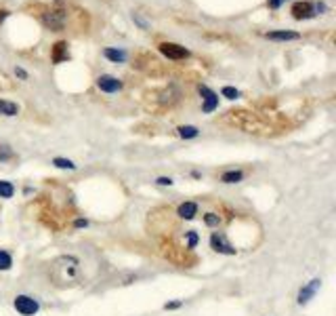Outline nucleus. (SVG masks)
<instances>
[{
    "label": "nucleus",
    "instance_id": "9",
    "mask_svg": "<svg viewBox=\"0 0 336 316\" xmlns=\"http://www.w3.org/2000/svg\"><path fill=\"white\" fill-rule=\"evenodd\" d=\"M319 285H321V280H319V278H313L309 285H305L301 291H298V299H296V301L301 303V306H303V303H307L311 297L315 295V291L319 289Z\"/></svg>",
    "mask_w": 336,
    "mask_h": 316
},
{
    "label": "nucleus",
    "instance_id": "19",
    "mask_svg": "<svg viewBox=\"0 0 336 316\" xmlns=\"http://www.w3.org/2000/svg\"><path fill=\"white\" fill-rule=\"evenodd\" d=\"M204 224H206L208 228H219V224H221V215H217V213H206L204 215Z\"/></svg>",
    "mask_w": 336,
    "mask_h": 316
},
{
    "label": "nucleus",
    "instance_id": "1",
    "mask_svg": "<svg viewBox=\"0 0 336 316\" xmlns=\"http://www.w3.org/2000/svg\"><path fill=\"white\" fill-rule=\"evenodd\" d=\"M51 276L59 287H65L69 283H76L80 278V260L74 255H61L57 257L51 266Z\"/></svg>",
    "mask_w": 336,
    "mask_h": 316
},
{
    "label": "nucleus",
    "instance_id": "26",
    "mask_svg": "<svg viewBox=\"0 0 336 316\" xmlns=\"http://www.w3.org/2000/svg\"><path fill=\"white\" fill-rule=\"evenodd\" d=\"M15 76H19L21 80H28V72L23 68H15Z\"/></svg>",
    "mask_w": 336,
    "mask_h": 316
},
{
    "label": "nucleus",
    "instance_id": "6",
    "mask_svg": "<svg viewBox=\"0 0 336 316\" xmlns=\"http://www.w3.org/2000/svg\"><path fill=\"white\" fill-rule=\"evenodd\" d=\"M292 17L294 19H311V17H315V5L313 3H294L292 5Z\"/></svg>",
    "mask_w": 336,
    "mask_h": 316
},
{
    "label": "nucleus",
    "instance_id": "4",
    "mask_svg": "<svg viewBox=\"0 0 336 316\" xmlns=\"http://www.w3.org/2000/svg\"><path fill=\"white\" fill-rule=\"evenodd\" d=\"M13 306H15V310H17L19 314H23V316H34L36 312L40 310L38 301H36L34 297H30V295H17L15 301H13Z\"/></svg>",
    "mask_w": 336,
    "mask_h": 316
},
{
    "label": "nucleus",
    "instance_id": "28",
    "mask_svg": "<svg viewBox=\"0 0 336 316\" xmlns=\"http://www.w3.org/2000/svg\"><path fill=\"white\" fill-rule=\"evenodd\" d=\"M74 226H76V228H87V226H89V221H87V219H76V221H74Z\"/></svg>",
    "mask_w": 336,
    "mask_h": 316
},
{
    "label": "nucleus",
    "instance_id": "17",
    "mask_svg": "<svg viewBox=\"0 0 336 316\" xmlns=\"http://www.w3.org/2000/svg\"><path fill=\"white\" fill-rule=\"evenodd\" d=\"M11 268H13V257H11L5 249H0V270L7 272V270H11Z\"/></svg>",
    "mask_w": 336,
    "mask_h": 316
},
{
    "label": "nucleus",
    "instance_id": "30",
    "mask_svg": "<svg viewBox=\"0 0 336 316\" xmlns=\"http://www.w3.org/2000/svg\"><path fill=\"white\" fill-rule=\"evenodd\" d=\"M7 15H9V11H0V21H3Z\"/></svg>",
    "mask_w": 336,
    "mask_h": 316
},
{
    "label": "nucleus",
    "instance_id": "11",
    "mask_svg": "<svg viewBox=\"0 0 336 316\" xmlns=\"http://www.w3.org/2000/svg\"><path fill=\"white\" fill-rule=\"evenodd\" d=\"M177 215L181 217V219H194L198 215V203H194V201L181 203V205H179V209H177Z\"/></svg>",
    "mask_w": 336,
    "mask_h": 316
},
{
    "label": "nucleus",
    "instance_id": "25",
    "mask_svg": "<svg viewBox=\"0 0 336 316\" xmlns=\"http://www.w3.org/2000/svg\"><path fill=\"white\" fill-rule=\"evenodd\" d=\"M133 19H135V23H139V26H141L143 30H147V28H149V23H147L145 19H143L139 13H133Z\"/></svg>",
    "mask_w": 336,
    "mask_h": 316
},
{
    "label": "nucleus",
    "instance_id": "8",
    "mask_svg": "<svg viewBox=\"0 0 336 316\" xmlns=\"http://www.w3.org/2000/svg\"><path fill=\"white\" fill-rule=\"evenodd\" d=\"M63 21H65V13L63 11H51V13H44L42 15V23L46 28L51 30H61L63 28Z\"/></svg>",
    "mask_w": 336,
    "mask_h": 316
},
{
    "label": "nucleus",
    "instance_id": "2",
    "mask_svg": "<svg viewBox=\"0 0 336 316\" xmlns=\"http://www.w3.org/2000/svg\"><path fill=\"white\" fill-rule=\"evenodd\" d=\"M158 49L164 57H168V59H173V61H181V59H187L189 57V49H185V46L177 44V42H160Z\"/></svg>",
    "mask_w": 336,
    "mask_h": 316
},
{
    "label": "nucleus",
    "instance_id": "7",
    "mask_svg": "<svg viewBox=\"0 0 336 316\" xmlns=\"http://www.w3.org/2000/svg\"><path fill=\"white\" fill-rule=\"evenodd\" d=\"M97 87L103 93H116V91L122 89V83H120V80L116 76H112V74H101L97 78Z\"/></svg>",
    "mask_w": 336,
    "mask_h": 316
},
{
    "label": "nucleus",
    "instance_id": "22",
    "mask_svg": "<svg viewBox=\"0 0 336 316\" xmlns=\"http://www.w3.org/2000/svg\"><path fill=\"white\" fill-rule=\"evenodd\" d=\"M185 236H187V249H194L198 244V234L194 230H189V232H185Z\"/></svg>",
    "mask_w": 336,
    "mask_h": 316
},
{
    "label": "nucleus",
    "instance_id": "29",
    "mask_svg": "<svg viewBox=\"0 0 336 316\" xmlns=\"http://www.w3.org/2000/svg\"><path fill=\"white\" fill-rule=\"evenodd\" d=\"M280 5H282V0H269V7L271 9H280Z\"/></svg>",
    "mask_w": 336,
    "mask_h": 316
},
{
    "label": "nucleus",
    "instance_id": "13",
    "mask_svg": "<svg viewBox=\"0 0 336 316\" xmlns=\"http://www.w3.org/2000/svg\"><path fill=\"white\" fill-rule=\"evenodd\" d=\"M53 64H61V61H65L67 59V42L65 40H59L55 46H53Z\"/></svg>",
    "mask_w": 336,
    "mask_h": 316
},
{
    "label": "nucleus",
    "instance_id": "23",
    "mask_svg": "<svg viewBox=\"0 0 336 316\" xmlns=\"http://www.w3.org/2000/svg\"><path fill=\"white\" fill-rule=\"evenodd\" d=\"M9 158H13V150L9 146H0V160H9Z\"/></svg>",
    "mask_w": 336,
    "mask_h": 316
},
{
    "label": "nucleus",
    "instance_id": "3",
    "mask_svg": "<svg viewBox=\"0 0 336 316\" xmlns=\"http://www.w3.org/2000/svg\"><path fill=\"white\" fill-rule=\"evenodd\" d=\"M210 247L217 251V253H221V255H235L237 253V249L233 247V244L227 240V236L223 232H212V236H210Z\"/></svg>",
    "mask_w": 336,
    "mask_h": 316
},
{
    "label": "nucleus",
    "instance_id": "15",
    "mask_svg": "<svg viewBox=\"0 0 336 316\" xmlns=\"http://www.w3.org/2000/svg\"><path fill=\"white\" fill-rule=\"evenodd\" d=\"M177 131H179V135H181L183 139H194V137L200 135V129L194 127V124H183V127H179Z\"/></svg>",
    "mask_w": 336,
    "mask_h": 316
},
{
    "label": "nucleus",
    "instance_id": "21",
    "mask_svg": "<svg viewBox=\"0 0 336 316\" xmlns=\"http://www.w3.org/2000/svg\"><path fill=\"white\" fill-rule=\"evenodd\" d=\"M221 95L227 97V99H237V97H239V91L233 89V87H223V89H221Z\"/></svg>",
    "mask_w": 336,
    "mask_h": 316
},
{
    "label": "nucleus",
    "instance_id": "24",
    "mask_svg": "<svg viewBox=\"0 0 336 316\" xmlns=\"http://www.w3.org/2000/svg\"><path fill=\"white\" fill-rule=\"evenodd\" d=\"M183 306V301L181 299H175V301H166L164 303V310H177V308H181Z\"/></svg>",
    "mask_w": 336,
    "mask_h": 316
},
{
    "label": "nucleus",
    "instance_id": "10",
    "mask_svg": "<svg viewBox=\"0 0 336 316\" xmlns=\"http://www.w3.org/2000/svg\"><path fill=\"white\" fill-rule=\"evenodd\" d=\"M265 38L278 40V42H288V40H298V38H301V34H298V32H290V30H278V32H267Z\"/></svg>",
    "mask_w": 336,
    "mask_h": 316
},
{
    "label": "nucleus",
    "instance_id": "5",
    "mask_svg": "<svg viewBox=\"0 0 336 316\" xmlns=\"http://www.w3.org/2000/svg\"><path fill=\"white\" fill-rule=\"evenodd\" d=\"M200 95L204 97V103H202V112H206V114H210V112H214L219 108V95L214 91H210L206 85H200Z\"/></svg>",
    "mask_w": 336,
    "mask_h": 316
},
{
    "label": "nucleus",
    "instance_id": "18",
    "mask_svg": "<svg viewBox=\"0 0 336 316\" xmlns=\"http://www.w3.org/2000/svg\"><path fill=\"white\" fill-rule=\"evenodd\" d=\"M53 165H55L57 169H69V171H74V169H76V165H74V162H71L69 158H61V156L53 158Z\"/></svg>",
    "mask_w": 336,
    "mask_h": 316
},
{
    "label": "nucleus",
    "instance_id": "27",
    "mask_svg": "<svg viewBox=\"0 0 336 316\" xmlns=\"http://www.w3.org/2000/svg\"><path fill=\"white\" fill-rule=\"evenodd\" d=\"M155 183H158V185H173V179L171 177H158Z\"/></svg>",
    "mask_w": 336,
    "mask_h": 316
},
{
    "label": "nucleus",
    "instance_id": "16",
    "mask_svg": "<svg viewBox=\"0 0 336 316\" xmlns=\"http://www.w3.org/2000/svg\"><path fill=\"white\" fill-rule=\"evenodd\" d=\"M244 179V173L242 171H225L221 175V181L223 183H237V181H242Z\"/></svg>",
    "mask_w": 336,
    "mask_h": 316
},
{
    "label": "nucleus",
    "instance_id": "12",
    "mask_svg": "<svg viewBox=\"0 0 336 316\" xmlns=\"http://www.w3.org/2000/svg\"><path fill=\"white\" fill-rule=\"evenodd\" d=\"M103 57H105V59H110V61H114V64H124L128 55L122 49H112V46H107V49H103Z\"/></svg>",
    "mask_w": 336,
    "mask_h": 316
},
{
    "label": "nucleus",
    "instance_id": "14",
    "mask_svg": "<svg viewBox=\"0 0 336 316\" xmlns=\"http://www.w3.org/2000/svg\"><path fill=\"white\" fill-rule=\"evenodd\" d=\"M17 114H19V105L15 101L0 99V116H17Z\"/></svg>",
    "mask_w": 336,
    "mask_h": 316
},
{
    "label": "nucleus",
    "instance_id": "20",
    "mask_svg": "<svg viewBox=\"0 0 336 316\" xmlns=\"http://www.w3.org/2000/svg\"><path fill=\"white\" fill-rule=\"evenodd\" d=\"M15 194V188L11 181H0V198H11Z\"/></svg>",
    "mask_w": 336,
    "mask_h": 316
}]
</instances>
